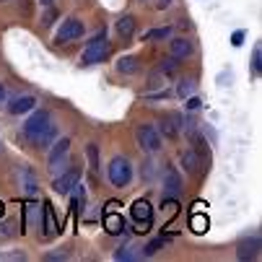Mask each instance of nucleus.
I'll return each mask as SVG.
<instances>
[{
    "label": "nucleus",
    "mask_w": 262,
    "mask_h": 262,
    "mask_svg": "<svg viewBox=\"0 0 262 262\" xmlns=\"http://www.w3.org/2000/svg\"><path fill=\"white\" fill-rule=\"evenodd\" d=\"M0 151H3V145H0Z\"/></svg>",
    "instance_id": "36"
},
{
    "label": "nucleus",
    "mask_w": 262,
    "mask_h": 262,
    "mask_svg": "<svg viewBox=\"0 0 262 262\" xmlns=\"http://www.w3.org/2000/svg\"><path fill=\"white\" fill-rule=\"evenodd\" d=\"M0 234H3V236H16V234H18V231H16V221H8Z\"/></svg>",
    "instance_id": "25"
},
{
    "label": "nucleus",
    "mask_w": 262,
    "mask_h": 262,
    "mask_svg": "<svg viewBox=\"0 0 262 262\" xmlns=\"http://www.w3.org/2000/svg\"><path fill=\"white\" fill-rule=\"evenodd\" d=\"M68 154H70V140H68V138L57 140V143L52 145V154H50L47 169H50V171H60L62 164H65V159H68Z\"/></svg>",
    "instance_id": "7"
},
{
    "label": "nucleus",
    "mask_w": 262,
    "mask_h": 262,
    "mask_svg": "<svg viewBox=\"0 0 262 262\" xmlns=\"http://www.w3.org/2000/svg\"><path fill=\"white\" fill-rule=\"evenodd\" d=\"M187 106H190V109H198V106H200V99H190V101H187Z\"/></svg>",
    "instance_id": "31"
},
{
    "label": "nucleus",
    "mask_w": 262,
    "mask_h": 262,
    "mask_svg": "<svg viewBox=\"0 0 262 262\" xmlns=\"http://www.w3.org/2000/svg\"><path fill=\"white\" fill-rule=\"evenodd\" d=\"M106 174H109V182L115 184V187H127L130 179H133V166H130V161L125 156H115V159L109 161Z\"/></svg>",
    "instance_id": "2"
},
{
    "label": "nucleus",
    "mask_w": 262,
    "mask_h": 262,
    "mask_svg": "<svg viewBox=\"0 0 262 262\" xmlns=\"http://www.w3.org/2000/svg\"><path fill=\"white\" fill-rule=\"evenodd\" d=\"M171 34V29H154V31H145L143 34V42H154V39H166V36Z\"/></svg>",
    "instance_id": "19"
},
{
    "label": "nucleus",
    "mask_w": 262,
    "mask_h": 262,
    "mask_svg": "<svg viewBox=\"0 0 262 262\" xmlns=\"http://www.w3.org/2000/svg\"><path fill=\"white\" fill-rule=\"evenodd\" d=\"M39 3H42V6H52V3H55V0H39Z\"/></svg>",
    "instance_id": "33"
},
{
    "label": "nucleus",
    "mask_w": 262,
    "mask_h": 262,
    "mask_svg": "<svg viewBox=\"0 0 262 262\" xmlns=\"http://www.w3.org/2000/svg\"><path fill=\"white\" fill-rule=\"evenodd\" d=\"M192 91H195V83H192V81H182V83H179V89H177V94H179L182 99H187Z\"/></svg>",
    "instance_id": "22"
},
{
    "label": "nucleus",
    "mask_w": 262,
    "mask_h": 262,
    "mask_svg": "<svg viewBox=\"0 0 262 262\" xmlns=\"http://www.w3.org/2000/svg\"><path fill=\"white\" fill-rule=\"evenodd\" d=\"M242 39H244V34H242V31H236V34H234V45L239 47V45H242Z\"/></svg>",
    "instance_id": "30"
},
{
    "label": "nucleus",
    "mask_w": 262,
    "mask_h": 262,
    "mask_svg": "<svg viewBox=\"0 0 262 262\" xmlns=\"http://www.w3.org/2000/svg\"><path fill=\"white\" fill-rule=\"evenodd\" d=\"M86 154H89V161H91V171L96 174L99 171V148H96V143H91L86 148Z\"/></svg>",
    "instance_id": "20"
},
{
    "label": "nucleus",
    "mask_w": 262,
    "mask_h": 262,
    "mask_svg": "<svg viewBox=\"0 0 262 262\" xmlns=\"http://www.w3.org/2000/svg\"><path fill=\"white\" fill-rule=\"evenodd\" d=\"M161 247H164V239H156V242H151V244H145L143 254H156V252H159Z\"/></svg>",
    "instance_id": "24"
},
{
    "label": "nucleus",
    "mask_w": 262,
    "mask_h": 262,
    "mask_svg": "<svg viewBox=\"0 0 262 262\" xmlns=\"http://www.w3.org/2000/svg\"><path fill=\"white\" fill-rule=\"evenodd\" d=\"M78 169H70V171H65L62 177H57L55 182H52V190L57 192V195H68V192H73V187H78Z\"/></svg>",
    "instance_id": "9"
},
{
    "label": "nucleus",
    "mask_w": 262,
    "mask_h": 262,
    "mask_svg": "<svg viewBox=\"0 0 262 262\" xmlns=\"http://www.w3.org/2000/svg\"><path fill=\"white\" fill-rule=\"evenodd\" d=\"M179 190H182L179 174L174 169H166V174H164V198H177Z\"/></svg>",
    "instance_id": "11"
},
{
    "label": "nucleus",
    "mask_w": 262,
    "mask_h": 262,
    "mask_svg": "<svg viewBox=\"0 0 262 262\" xmlns=\"http://www.w3.org/2000/svg\"><path fill=\"white\" fill-rule=\"evenodd\" d=\"M252 62H254V70L259 73V68H262V55H259V47L254 50V57H252Z\"/></svg>",
    "instance_id": "27"
},
{
    "label": "nucleus",
    "mask_w": 262,
    "mask_h": 262,
    "mask_svg": "<svg viewBox=\"0 0 262 262\" xmlns=\"http://www.w3.org/2000/svg\"><path fill=\"white\" fill-rule=\"evenodd\" d=\"M135 140L145 154H159L161 151V133L154 125H138L135 130Z\"/></svg>",
    "instance_id": "3"
},
{
    "label": "nucleus",
    "mask_w": 262,
    "mask_h": 262,
    "mask_svg": "<svg viewBox=\"0 0 262 262\" xmlns=\"http://www.w3.org/2000/svg\"><path fill=\"white\" fill-rule=\"evenodd\" d=\"M130 215H133V221H135L138 231H145L148 226H151L154 208H151V203H148V200H135L133 208H130Z\"/></svg>",
    "instance_id": "5"
},
{
    "label": "nucleus",
    "mask_w": 262,
    "mask_h": 262,
    "mask_svg": "<svg viewBox=\"0 0 262 262\" xmlns=\"http://www.w3.org/2000/svg\"><path fill=\"white\" fill-rule=\"evenodd\" d=\"M117 70H120V73H127V76H130V73H138V70H140L138 57H133V55L120 57V60H117Z\"/></svg>",
    "instance_id": "16"
},
{
    "label": "nucleus",
    "mask_w": 262,
    "mask_h": 262,
    "mask_svg": "<svg viewBox=\"0 0 262 262\" xmlns=\"http://www.w3.org/2000/svg\"><path fill=\"white\" fill-rule=\"evenodd\" d=\"M138 3H145V0H138Z\"/></svg>",
    "instance_id": "35"
},
{
    "label": "nucleus",
    "mask_w": 262,
    "mask_h": 262,
    "mask_svg": "<svg viewBox=\"0 0 262 262\" xmlns=\"http://www.w3.org/2000/svg\"><path fill=\"white\" fill-rule=\"evenodd\" d=\"M24 135L29 138V143H31L34 148H47V145L55 140L52 117L47 115L45 109H36L34 115L26 120V125H24Z\"/></svg>",
    "instance_id": "1"
},
{
    "label": "nucleus",
    "mask_w": 262,
    "mask_h": 262,
    "mask_svg": "<svg viewBox=\"0 0 262 262\" xmlns=\"http://www.w3.org/2000/svg\"><path fill=\"white\" fill-rule=\"evenodd\" d=\"M3 99H6V86L0 83V104H3Z\"/></svg>",
    "instance_id": "32"
},
{
    "label": "nucleus",
    "mask_w": 262,
    "mask_h": 262,
    "mask_svg": "<svg viewBox=\"0 0 262 262\" xmlns=\"http://www.w3.org/2000/svg\"><path fill=\"white\" fill-rule=\"evenodd\" d=\"M83 36V24L78 18H65L57 29V42H76Z\"/></svg>",
    "instance_id": "6"
},
{
    "label": "nucleus",
    "mask_w": 262,
    "mask_h": 262,
    "mask_svg": "<svg viewBox=\"0 0 262 262\" xmlns=\"http://www.w3.org/2000/svg\"><path fill=\"white\" fill-rule=\"evenodd\" d=\"M115 208H117V203H109V210H106V215H104V229H106V234H112V236H117V234L125 231V218H122L120 213H115Z\"/></svg>",
    "instance_id": "8"
},
{
    "label": "nucleus",
    "mask_w": 262,
    "mask_h": 262,
    "mask_svg": "<svg viewBox=\"0 0 262 262\" xmlns=\"http://www.w3.org/2000/svg\"><path fill=\"white\" fill-rule=\"evenodd\" d=\"M169 52H171V57H177V60L190 57V55H192V45H190V39H184V36H177V39H171Z\"/></svg>",
    "instance_id": "13"
},
{
    "label": "nucleus",
    "mask_w": 262,
    "mask_h": 262,
    "mask_svg": "<svg viewBox=\"0 0 262 262\" xmlns=\"http://www.w3.org/2000/svg\"><path fill=\"white\" fill-rule=\"evenodd\" d=\"M161 73H164V76H174V73H177V57L164 60L161 62Z\"/></svg>",
    "instance_id": "21"
},
{
    "label": "nucleus",
    "mask_w": 262,
    "mask_h": 262,
    "mask_svg": "<svg viewBox=\"0 0 262 262\" xmlns=\"http://www.w3.org/2000/svg\"><path fill=\"white\" fill-rule=\"evenodd\" d=\"M36 106V99L34 96H16L8 101V112L11 115H26V112H31Z\"/></svg>",
    "instance_id": "10"
},
{
    "label": "nucleus",
    "mask_w": 262,
    "mask_h": 262,
    "mask_svg": "<svg viewBox=\"0 0 262 262\" xmlns=\"http://www.w3.org/2000/svg\"><path fill=\"white\" fill-rule=\"evenodd\" d=\"M133 31H135V18L133 16H122L117 21V34L127 39V36H133Z\"/></svg>",
    "instance_id": "17"
},
{
    "label": "nucleus",
    "mask_w": 262,
    "mask_h": 262,
    "mask_svg": "<svg viewBox=\"0 0 262 262\" xmlns=\"http://www.w3.org/2000/svg\"><path fill=\"white\" fill-rule=\"evenodd\" d=\"M257 257H259V239L257 236L239 242V259H257Z\"/></svg>",
    "instance_id": "12"
},
{
    "label": "nucleus",
    "mask_w": 262,
    "mask_h": 262,
    "mask_svg": "<svg viewBox=\"0 0 262 262\" xmlns=\"http://www.w3.org/2000/svg\"><path fill=\"white\" fill-rule=\"evenodd\" d=\"M106 55H109L106 34H96V36H94V42H89V47L83 50L81 62H83V65H96V62H104Z\"/></svg>",
    "instance_id": "4"
},
{
    "label": "nucleus",
    "mask_w": 262,
    "mask_h": 262,
    "mask_svg": "<svg viewBox=\"0 0 262 262\" xmlns=\"http://www.w3.org/2000/svg\"><path fill=\"white\" fill-rule=\"evenodd\" d=\"M171 6V0H156V8L159 11H164V8H169Z\"/></svg>",
    "instance_id": "29"
},
{
    "label": "nucleus",
    "mask_w": 262,
    "mask_h": 262,
    "mask_svg": "<svg viewBox=\"0 0 262 262\" xmlns=\"http://www.w3.org/2000/svg\"><path fill=\"white\" fill-rule=\"evenodd\" d=\"M115 257H117V259H133V257H135V254H133V252H130V247H127V249H125V247H122V249H120V252H117V254H115Z\"/></svg>",
    "instance_id": "26"
},
{
    "label": "nucleus",
    "mask_w": 262,
    "mask_h": 262,
    "mask_svg": "<svg viewBox=\"0 0 262 262\" xmlns=\"http://www.w3.org/2000/svg\"><path fill=\"white\" fill-rule=\"evenodd\" d=\"M0 215H3V203H0Z\"/></svg>",
    "instance_id": "34"
},
{
    "label": "nucleus",
    "mask_w": 262,
    "mask_h": 262,
    "mask_svg": "<svg viewBox=\"0 0 262 262\" xmlns=\"http://www.w3.org/2000/svg\"><path fill=\"white\" fill-rule=\"evenodd\" d=\"M47 259H68V252H55V254H47Z\"/></svg>",
    "instance_id": "28"
},
{
    "label": "nucleus",
    "mask_w": 262,
    "mask_h": 262,
    "mask_svg": "<svg viewBox=\"0 0 262 262\" xmlns=\"http://www.w3.org/2000/svg\"><path fill=\"white\" fill-rule=\"evenodd\" d=\"M18 179H21V187H24V192L26 195H36V177H34V171L29 169V166H24L21 169V174H18Z\"/></svg>",
    "instance_id": "14"
},
{
    "label": "nucleus",
    "mask_w": 262,
    "mask_h": 262,
    "mask_svg": "<svg viewBox=\"0 0 262 262\" xmlns=\"http://www.w3.org/2000/svg\"><path fill=\"white\" fill-rule=\"evenodd\" d=\"M198 166H200V154L195 151V148H190V151H184V154H182V169H184V171L195 174Z\"/></svg>",
    "instance_id": "15"
},
{
    "label": "nucleus",
    "mask_w": 262,
    "mask_h": 262,
    "mask_svg": "<svg viewBox=\"0 0 262 262\" xmlns=\"http://www.w3.org/2000/svg\"><path fill=\"white\" fill-rule=\"evenodd\" d=\"M45 229H47V236L57 234V223H55V213L50 203H45Z\"/></svg>",
    "instance_id": "18"
},
{
    "label": "nucleus",
    "mask_w": 262,
    "mask_h": 262,
    "mask_svg": "<svg viewBox=\"0 0 262 262\" xmlns=\"http://www.w3.org/2000/svg\"><path fill=\"white\" fill-rule=\"evenodd\" d=\"M192 229H195L198 234H203V231L208 229V218H205V215H195V218H192Z\"/></svg>",
    "instance_id": "23"
}]
</instances>
